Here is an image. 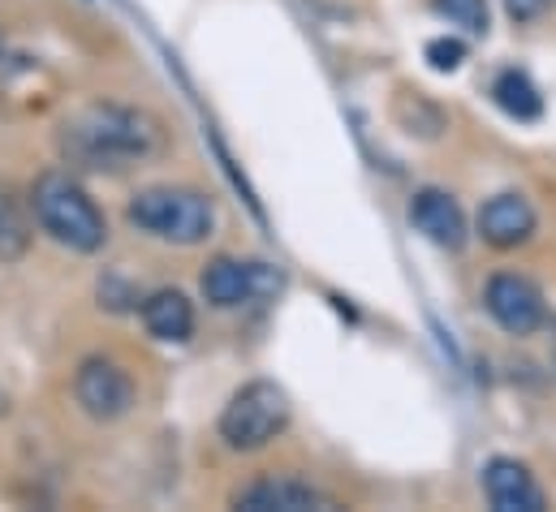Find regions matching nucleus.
<instances>
[{
  "instance_id": "6e6552de",
  "label": "nucleus",
  "mask_w": 556,
  "mask_h": 512,
  "mask_svg": "<svg viewBox=\"0 0 556 512\" xmlns=\"http://www.w3.org/2000/svg\"><path fill=\"white\" fill-rule=\"evenodd\" d=\"M483 496L496 512H544L548 496L535 474L514 457H492L483 465Z\"/></svg>"
},
{
  "instance_id": "7ed1b4c3",
  "label": "nucleus",
  "mask_w": 556,
  "mask_h": 512,
  "mask_svg": "<svg viewBox=\"0 0 556 512\" xmlns=\"http://www.w3.org/2000/svg\"><path fill=\"white\" fill-rule=\"evenodd\" d=\"M126 220L155 242L199 246L216 229V203L190 185H151V190H139L130 199Z\"/></svg>"
},
{
  "instance_id": "ddd939ff",
  "label": "nucleus",
  "mask_w": 556,
  "mask_h": 512,
  "mask_svg": "<svg viewBox=\"0 0 556 512\" xmlns=\"http://www.w3.org/2000/svg\"><path fill=\"white\" fill-rule=\"evenodd\" d=\"M492 100H496L501 113H509V117H518V121H535V117L544 113V95H540L535 82H531L527 74H518V69H505V74L492 82Z\"/></svg>"
},
{
  "instance_id": "f8f14e48",
  "label": "nucleus",
  "mask_w": 556,
  "mask_h": 512,
  "mask_svg": "<svg viewBox=\"0 0 556 512\" xmlns=\"http://www.w3.org/2000/svg\"><path fill=\"white\" fill-rule=\"evenodd\" d=\"M142 328L164 341V345H181L190 341L194 332V306L181 289H155L147 302H142Z\"/></svg>"
},
{
  "instance_id": "f03ea898",
  "label": "nucleus",
  "mask_w": 556,
  "mask_h": 512,
  "mask_svg": "<svg viewBox=\"0 0 556 512\" xmlns=\"http://www.w3.org/2000/svg\"><path fill=\"white\" fill-rule=\"evenodd\" d=\"M30 212L39 220V229L61 242L74 255H96L109 242V220L96 207V199L70 177V172H43L30 185Z\"/></svg>"
},
{
  "instance_id": "2eb2a0df",
  "label": "nucleus",
  "mask_w": 556,
  "mask_h": 512,
  "mask_svg": "<svg viewBox=\"0 0 556 512\" xmlns=\"http://www.w3.org/2000/svg\"><path fill=\"white\" fill-rule=\"evenodd\" d=\"M431 9L440 17H448L453 26L470 30V35H483L488 30V0H431Z\"/></svg>"
},
{
  "instance_id": "dca6fc26",
  "label": "nucleus",
  "mask_w": 556,
  "mask_h": 512,
  "mask_svg": "<svg viewBox=\"0 0 556 512\" xmlns=\"http://www.w3.org/2000/svg\"><path fill=\"white\" fill-rule=\"evenodd\" d=\"M427 61H431V69L453 74V69L466 61V43H462V39H431V43H427Z\"/></svg>"
},
{
  "instance_id": "20e7f679",
  "label": "nucleus",
  "mask_w": 556,
  "mask_h": 512,
  "mask_svg": "<svg viewBox=\"0 0 556 512\" xmlns=\"http://www.w3.org/2000/svg\"><path fill=\"white\" fill-rule=\"evenodd\" d=\"M289 418H293V405H289L285 387L273 380H251L229 396V405L220 413V439L233 452H260L277 435H285Z\"/></svg>"
},
{
  "instance_id": "9b49d317",
  "label": "nucleus",
  "mask_w": 556,
  "mask_h": 512,
  "mask_svg": "<svg viewBox=\"0 0 556 512\" xmlns=\"http://www.w3.org/2000/svg\"><path fill=\"white\" fill-rule=\"evenodd\" d=\"M410 225L440 251L466 246V216H462L457 199H448L444 190H418L410 199Z\"/></svg>"
},
{
  "instance_id": "f257e3e1",
  "label": "nucleus",
  "mask_w": 556,
  "mask_h": 512,
  "mask_svg": "<svg viewBox=\"0 0 556 512\" xmlns=\"http://www.w3.org/2000/svg\"><path fill=\"white\" fill-rule=\"evenodd\" d=\"M61 151L78 168H130L164 151V129L130 104L91 100L61 121Z\"/></svg>"
},
{
  "instance_id": "9d476101",
  "label": "nucleus",
  "mask_w": 556,
  "mask_h": 512,
  "mask_svg": "<svg viewBox=\"0 0 556 512\" xmlns=\"http://www.w3.org/2000/svg\"><path fill=\"white\" fill-rule=\"evenodd\" d=\"M479 238L496 251H518L535 238V207L522 194H496L479 207Z\"/></svg>"
},
{
  "instance_id": "39448f33",
  "label": "nucleus",
  "mask_w": 556,
  "mask_h": 512,
  "mask_svg": "<svg viewBox=\"0 0 556 512\" xmlns=\"http://www.w3.org/2000/svg\"><path fill=\"white\" fill-rule=\"evenodd\" d=\"M199 289L203 297L216 306V310H238V306H260V302H273L285 289V276L273 263H260V258H212L199 276Z\"/></svg>"
},
{
  "instance_id": "423d86ee",
  "label": "nucleus",
  "mask_w": 556,
  "mask_h": 512,
  "mask_svg": "<svg viewBox=\"0 0 556 512\" xmlns=\"http://www.w3.org/2000/svg\"><path fill=\"white\" fill-rule=\"evenodd\" d=\"M483 306L509 336H535L548 323V306H544L540 284L518 276V271H496L483 289Z\"/></svg>"
},
{
  "instance_id": "4468645a",
  "label": "nucleus",
  "mask_w": 556,
  "mask_h": 512,
  "mask_svg": "<svg viewBox=\"0 0 556 512\" xmlns=\"http://www.w3.org/2000/svg\"><path fill=\"white\" fill-rule=\"evenodd\" d=\"M30 251V220L22 203L0 185V263H17Z\"/></svg>"
},
{
  "instance_id": "0eeeda50",
  "label": "nucleus",
  "mask_w": 556,
  "mask_h": 512,
  "mask_svg": "<svg viewBox=\"0 0 556 512\" xmlns=\"http://www.w3.org/2000/svg\"><path fill=\"white\" fill-rule=\"evenodd\" d=\"M74 400L96 422L126 418L135 409V380L113 358H87L78 367V375H74Z\"/></svg>"
},
{
  "instance_id": "1a4fd4ad",
  "label": "nucleus",
  "mask_w": 556,
  "mask_h": 512,
  "mask_svg": "<svg viewBox=\"0 0 556 512\" xmlns=\"http://www.w3.org/2000/svg\"><path fill=\"white\" fill-rule=\"evenodd\" d=\"M233 509L242 512H328L337 500L302 478H260L233 496Z\"/></svg>"
},
{
  "instance_id": "f3484780",
  "label": "nucleus",
  "mask_w": 556,
  "mask_h": 512,
  "mask_svg": "<svg viewBox=\"0 0 556 512\" xmlns=\"http://www.w3.org/2000/svg\"><path fill=\"white\" fill-rule=\"evenodd\" d=\"M548 4H553V0H505V9H509L514 22H531V17H540Z\"/></svg>"
}]
</instances>
